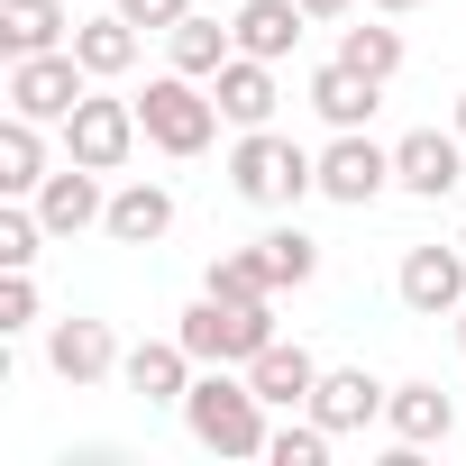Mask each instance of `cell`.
<instances>
[{
    "mask_svg": "<svg viewBox=\"0 0 466 466\" xmlns=\"http://www.w3.org/2000/svg\"><path fill=\"white\" fill-rule=\"evenodd\" d=\"M183 430H192V448H210V457H266V393L248 384V366H201L192 375V393H183Z\"/></svg>",
    "mask_w": 466,
    "mask_h": 466,
    "instance_id": "cell-1",
    "label": "cell"
},
{
    "mask_svg": "<svg viewBox=\"0 0 466 466\" xmlns=\"http://www.w3.org/2000/svg\"><path fill=\"white\" fill-rule=\"evenodd\" d=\"M228 192L257 201V210H293L302 192H320V156H302L275 128H238V147H228Z\"/></svg>",
    "mask_w": 466,
    "mask_h": 466,
    "instance_id": "cell-2",
    "label": "cell"
},
{
    "mask_svg": "<svg viewBox=\"0 0 466 466\" xmlns=\"http://www.w3.org/2000/svg\"><path fill=\"white\" fill-rule=\"evenodd\" d=\"M137 128H147L156 156H201V147L219 137V101H210V83H192V74H156V83L137 92Z\"/></svg>",
    "mask_w": 466,
    "mask_h": 466,
    "instance_id": "cell-3",
    "label": "cell"
},
{
    "mask_svg": "<svg viewBox=\"0 0 466 466\" xmlns=\"http://www.w3.org/2000/svg\"><path fill=\"white\" fill-rule=\"evenodd\" d=\"M174 339H183L201 366H248L257 348H275V311H266V302H219V293H201Z\"/></svg>",
    "mask_w": 466,
    "mask_h": 466,
    "instance_id": "cell-4",
    "label": "cell"
},
{
    "mask_svg": "<svg viewBox=\"0 0 466 466\" xmlns=\"http://www.w3.org/2000/svg\"><path fill=\"white\" fill-rule=\"evenodd\" d=\"M83 92H92V74H83V56H74V46H46V56H10V83H0V101H10L19 119H46V128H65Z\"/></svg>",
    "mask_w": 466,
    "mask_h": 466,
    "instance_id": "cell-5",
    "label": "cell"
},
{
    "mask_svg": "<svg viewBox=\"0 0 466 466\" xmlns=\"http://www.w3.org/2000/svg\"><path fill=\"white\" fill-rule=\"evenodd\" d=\"M137 101H119V92H83L74 101V119H65V156L74 165H92V174H119L128 156H137Z\"/></svg>",
    "mask_w": 466,
    "mask_h": 466,
    "instance_id": "cell-6",
    "label": "cell"
},
{
    "mask_svg": "<svg viewBox=\"0 0 466 466\" xmlns=\"http://www.w3.org/2000/svg\"><path fill=\"white\" fill-rule=\"evenodd\" d=\"M457 183H466V137H457V128H411V137L393 147V192L448 201Z\"/></svg>",
    "mask_w": 466,
    "mask_h": 466,
    "instance_id": "cell-7",
    "label": "cell"
},
{
    "mask_svg": "<svg viewBox=\"0 0 466 466\" xmlns=\"http://www.w3.org/2000/svg\"><path fill=\"white\" fill-rule=\"evenodd\" d=\"M384 183H393V147H375L366 128H339V137L320 147V192H329V201L366 210V201H375Z\"/></svg>",
    "mask_w": 466,
    "mask_h": 466,
    "instance_id": "cell-8",
    "label": "cell"
},
{
    "mask_svg": "<svg viewBox=\"0 0 466 466\" xmlns=\"http://www.w3.org/2000/svg\"><path fill=\"white\" fill-rule=\"evenodd\" d=\"M393 284H402V311L457 320V311H466V248H457V238H448V248H411Z\"/></svg>",
    "mask_w": 466,
    "mask_h": 466,
    "instance_id": "cell-9",
    "label": "cell"
},
{
    "mask_svg": "<svg viewBox=\"0 0 466 466\" xmlns=\"http://www.w3.org/2000/svg\"><path fill=\"white\" fill-rule=\"evenodd\" d=\"M384 402H393V384H375L366 366H320V393H311V420H320L329 439H357L366 420H384Z\"/></svg>",
    "mask_w": 466,
    "mask_h": 466,
    "instance_id": "cell-10",
    "label": "cell"
},
{
    "mask_svg": "<svg viewBox=\"0 0 466 466\" xmlns=\"http://www.w3.org/2000/svg\"><path fill=\"white\" fill-rule=\"evenodd\" d=\"M210 101H219V119H228V128H275L284 83H275V65H266V56H228V65L210 74Z\"/></svg>",
    "mask_w": 466,
    "mask_h": 466,
    "instance_id": "cell-11",
    "label": "cell"
},
{
    "mask_svg": "<svg viewBox=\"0 0 466 466\" xmlns=\"http://www.w3.org/2000/svg\"><path fill=\"white\" fill-rule=\"evenodd\" d=\"M101 210H110V192H101V174L74 165V156H65V174L37 183V219H46V238H83V228H101Z\"/></svg>",
    "mask_w": 466,
    "mask_h": 466,
    "instance_id": "cell-12",
    "label": "cell"
},
{
    "mask_svg": "<svg viewBox=\"0 0 466 466\" xmlns=\"http://www.w3.org/2000/svg\"><path fill=\"white\" fill-rule=\"evenodd\" d=\"M46 366L65 375V384H101V375H119V339H110V320H56L46 329Z\"/></svg>",
    "mask_w": 466,
    "mask_h": 466,
    "instance_id": "cell-13",
    "label": "cell"
},
{
    "mask_svg": "<svg viewBox=\"0 0 466 466\" xmlns=\"http://www.w3.org/2000/svg\"><path fill=\"white\" fill-rule=\"evenodd\" d=\"M248 384L266 393V411H311V393H320V357L293 348V339H275V348L248 357Z\"/></svg>",
    "mask_w": 466,
    "mask_h": 466,
    "instance_id": "cell-14",
    "label": "cell"
},
{
    "mask_svg": "<svg viewBox=\"0 0 466 466\" xmlns=\"http://www.w3.org/2000/svg\"><path fill=\"white\" fill-rule=\"evenodd\" d=\"M192 366H201V357H192L183 339H147V348L119 357V384H128L137 402H183V393H192Z\"/></svg>",
    "mask_w": 466,
    "mask_h": 466,
    "instance_id": "cell-15",
    "label": "cell"
},
{
    "mask_svg": "<svg viewBox=\"0 0 466 466\" xmlns=\"http://www.w3.org/2000/svg\"><path fill=\"white\" fill-rule=\"evenodd\" d=\"M74 56H83L92 83H119V74L137 65V19L119 10V0H110V10H92V19H74Z\"/></svg>",
    "mask_w": 466,
    "mask_h": 466,
    "instance_id": "cell-16",
    "label": "cell"
},
{
    "mask_svg": "<svg viewBox=\"0 0 466 466\" xmlns=\"http://www.w3.org/2000/svg\"><path fill=\"white\" fill-rule=\"evenodd\" d=\"M238 56H266V65H284L293 46H302V28H311V10L302 0H238Z\"/></svg>",
    "mask_w": 466,
    "mask_h": 466,
    "instance_id": "cell-17",
    "label": "cell"
},
{
    "mask_svg": "<svg viewBox=\"0 0 466 466\" xmlns=\"http://www.w3.org/2000/svg\"><path fill=\"white\" fill-rule=\"evenodd\" d=\"M101 228H110L119 248H156L165 228H174V192H165V183H119L110 210H101Z\"/></svg>",
    "mask_w": 466,
    "mask_h": 466,
    "instance_id": "cell-18",
    "label": "cell"
},
{
    "mask_svg": "<svg viewBox=\"0 0 466 466\" xmlns=\"http://www.w3.org/2000/svg\"><path fill=\"white\" fill-rule=\"evenodd\" d=\"M46 183V119H0V201H37Z\"/></svg>",
    "mask_w": 466,
    "mask_h": 466,
    "instance_id": "cell-19",
    "label": "cell"
},
{
    "mask_svg": "<svg viewBox=\"0 0 466 466\" xmlns=\"http://www.w3.org/2000/svg\"><path fill=\"white\" fill-rule=\"evenodd\" d=\"M0 46H10V56L74 46V10H65V0H0Z\"/></svg>",
    "mask_w": 466,
    "mask_h": 466,
    "instance_id": "cell-20",
    "label": "cell"
},
{
    "mask_svg": "<svg viewBox=\"0 0 466 466\" xmlns=\"http://www.w3.org/2000/svg\"><path fill=\"white\" fill-rule=\"evenodd\" d=\"M375 101H384V83H366V74H357V65H339V56L311 74V110H320L329 128H366V119H375Z\"/></svg>",
    "mask_w": 466,
    "mask_h": 466,
    "instance_id": "cell-21",
    "label": "cell"
},
{
    "mask_svg": "<svg viewBox=\"0 0 466 466\" xmlns=\"http://www.w3.org/2000/svg\"><path fill=\"white\" fill-rule=\"evenodd\" d=\"M384 420H393V439H402V448H439V439L457 430V402H448L439 384H393Z\"/></svg>",
    "mask_w": 466,
    "mask_h": 466,
    "instance_id": "cell-22",
    "label": "cell"
},
{
    "mask_svg": "<svg viewBox=\"0 0 466 466\" xmlns=\"http://www.w3.org/2000/svg\"><path fill=\"white\" fill-rule=\"evenodd\" d=\"M165 37H174V74H192V83H210L228 56H238V28H219V19H183Z\"/></svg>",
    "mask_w": 466,
    "mask_h": 466,
    "instance_id": "cell-23",
    "label": "cell"
},
{
    "mask_svg": "<svg viewBox=\"0 0 466 466\" xmlns=\"http://www.w3.org/2000/svg\"><path fill=\"white\" fill-rule=\"evenodd\" d=\"M339 65H357L366 83H393L402 74V28H384V10L366 28H339Z\"/></svg>",
    "mask_w": 466,
    "mask_h": 466,
    "instance_id": "cell-24",
    "label": "cell"
},
{
    "mask_svg": "<svg viewBox=\"0 0 466 466\" xmlns=\"http://www.w3.org/2000/svg\"><path fill=\"white\" fill-rule=\"evenodd\" d=\"M257 257H266L275 293H302V284L320 275V238H311V228H266V238H257Z\"/></svg>",
    "mask_w": 466,
    "mask_h": 466,
    "instance_id": "cell-25",
    "label": "cell"
},
{
    "mask_svg": "<svg viewBox=\"0 0 466 466\" xmlns=\"http://www.w3.org/2000/svg\"><path fill=\"white\" fill-rule=\"evenodd\" d=\"M201 293H219V302H275V275H266L257 248H238V257H210Z\"/></svg>",
    "mask_w": 466,
    "mask_h": 466,
    "instance_id": "cell-26",
    "label": "cell"
},
{
    "mask_svg": "<svg viewBox=\"0 0 466 466\" xmlns=\"http://www.w3.org/2000/svg\"><path fill=\"white\" fill-rule=\"evenodd\" d=\"M266 466H329V430L302 411V420H284L275 439H266Z\"/></svg>",
    "mask_w": 466,
    "mask_h": 466,
    "instance_id": "cell-27",
    "label": "cell"
},
{
    "mask_svg": "<svg viewBox=\"0 0 466 466\" xmlns=\"http://www.w3.org/2000/svg\"><path fill=\"white\" fill-rule=\"evenodd\" d=\"M37 248H46L37 201H10V210H0V266H37Z\"/></svg>",
    "mask_w": 466,
    "mask_h": 466,
    "instance_id": "cell-28",
    "label": "cell"
},
{
    "mask_svg": "<svg viewBox=\"0 0 466 466\" xmlns=\"http://www.w3.org/2000/svg\"><path fill=\"white\" fill-rule=\"evenodd\" d=\"M19 329H37V284L28 266H0V339H19Z\"/></svg>",
    "mask_w": 466,
    "mask_h": 466,
    "instance_id": "cell-29",
    "label": "cell"
},
{
    "mask_svg": "<svg viewBox=\"0 0 466 466\" xmlns=\"http://www.w3.org/2000/svg\"><path fill=\"white\" fill-rule=\"evenodd\" d=\"M119 10H128L137 28H183V19H192V0H119Z\"/></svg>",
    "mask_w": 466,
    "mask_h": 466,
    "instance_id": "cell-30",
    "label": "cell"
},
{
    "mask_svg": "<svg viewBox=\"0 0 466 466\" xmlns=\"http://www.w3.org/2000/svg\"><path fill=\"white\" fill-rule=\"evenodd\" d=\"M302 10H311V19H348V10H357V0H302Z\"/></svg>",
    "mask_w": 466,
    "mask_h": 466,
    "instance_id": "cell-31",
    "label": "cell"
},
{
    "mask_svg": "<svg viewBox=\"0 0 466 466\" xmlns=\"http://www.w3.org/2000/svg\"><path fill=\"white\" fill-rule=\"evenodd\" d=\"M366 10H384V19H411V10H420V0H366Z\"/></svg>",
    "mask_w": 466,
    "mask_h": 466,
    "instance_id": "cell-32",
    "label": "cell"
},
{
    "mask_svg": "<svg viewBox=\"0 0 466 466\" xmlns=\"http://www.w3.org/2000/svg\"><path fill=\"white\" fill-rule=\"evenodd\" d=\"M448 128H457V137H466V92H457V119H448Z\"/></svg>",
    "mask_w": 466,
    "mask_h": 466,
    "instance_id": "cell-33",
    "label": "cell"
},
{
    "mask_svg": "<svg viewBox=\"0 0 466 466\" xmlns=\"http://www.w3.org/2000/svg\"><path fill=\"white\" fill-rule=\"evenodd\" d=\"M457 348H466V311H457Z\"/></svg>",
    "mask_w": 466,
    "mask_h": 466,
    "instance_id": "cell-34",
    "label": "cell"
},
{
    "mask_svg": "<svg viewBox=\"0 0 466 466\" xmlns=\"http://www.w3.org/2000/svg\"><path fill=\"white\" fill-rule=\"evenodd\" d=\"M457 248H466V228H457Z\"/></svg>",
    "mask_w": 466,
    "mask_h": 466,
    "instance_id": "cell-35",
    "label": "cell"
}]
</instances>
